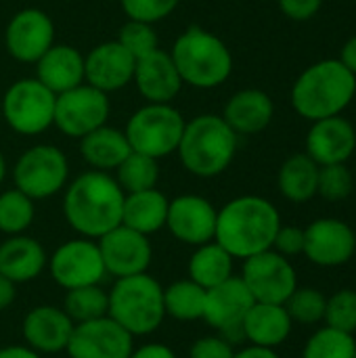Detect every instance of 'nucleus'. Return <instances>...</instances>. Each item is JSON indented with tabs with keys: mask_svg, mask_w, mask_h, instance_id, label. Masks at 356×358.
Masks as SVG:
<instances>
[{
	"mask_svg": "<svg viewBox=\"0 0 356 358\" xmlns=\"http://www.w3.org/2000/svg\"><path fill=\"white\" fill-rule=\"evenodd\" d=\"M277 2L281 13L292 21H308L323 6V0H277Z\"/></svg>",
	"mask_w": 356,
	"mask_h": 358,
	"instance_id": "nucleus-43",
	"label": "nucleus"
},
{
	"mask_svg": "<svg viewBox=\"0 0 356 358\" xmlns=\"http://www.w3.org/2000/svg\"><path fill=\"white\" fill-rule=\"evenodd\" d=\"M340 61L344 63V67L348 71H353L356 76V34L344 42V46L340 50Z\"/></svg>",
	"mask_w": 356,
	"mask_h": 358,
	"instance_id": "nucleus-45",
	"label": "nucleus"
},
{
	"mask_svg": "<svg viewBox=\"0 0 356 358\" xmlns=\"http://www.w3.org/2000/svg\"><path fill=\"white\" fill-rule=\"evenodd\" d=\"M15 296H17V285L0 275V310H6L15 302Z\"/></svg>",
	"mask_w": 356,
	"mask_h": 358,
	"instance_id": "nucleus-47",
	"label": "nucleus"
},
{
	"mask_svg": "<svg viewBox=\"0 0 356 358\" xmlns=\"http://www.w3.org/2000/svg\"><path fill=\"white\" fill-rule=\"evenodd\" d=\"M61 308L67 313V317L73 321V325L94 321V319L107 317L109 296L101 285H86V287L67 289Z\"/></svg>",
	"mask_w": 356,
	"mask_h": 358,
	"instance_id": "nucleus-33",
	"label": "nucleus"
},
{
	"mask_svg": "<svg viewBox=\"0 0 356 358\" xmlns=\"http://www.w3.org/2000/svg\"><path fill=\"white\" fill-rule=\"evenodd\" d=\"M327 298L321 289L315 287H296V292L287 298L285 308L294 323L300 325H317L325 317Z\"/></svg>",
	"mask_w": 356,
	"mask_h": 358,
	"instance_id": "nucleus-36",
	"label": "nucleus"
},
{
	"mask_svg": "<svg viewBox=\"0 0 356 358\" xmlns=\"http://www.w3.org/2000/svg\"><path fill=\"white\" fill-rule=\"evenodd\" d=\"M170 199L157 187L136 193H126L122 208V224L147 237L166 229Z\"/></svg>",
	"mask_w": 356,
	"mask_h": 358,
	"instance_id": "nucleus-27",
	"label": "nucleus"
},
{
	"mask_svg": "<svg viewBox=\"0 0 356 358\" xmlns=\"http://www.w3.org/2000/svg\"><path fill=\"white\" fill-rule=\"evenodd\" d=\"M107 275L122 279L147 273L153 260V245L147 235L124 224L97 239Z\"/></svg>",
	"mask_w": 356,
	"mask_h": 358,
	"instance_id": "nucleus-14",
	"label": "nucleus"
},
{
	"mask_svg": "<svg viewBox=\"0 0 356 358\" xmlns=\"http://www.w3.org/2000/svg\"><path fill=\"white\" fill-rule=\"evenodd\" d=\"M279 227L281 216L273 201L260 195H241L218 210L214 241L235 260H245L271 250Z\"/></svg>",
	"mask_w": 356,
	"mask_h": 358,
	"instance_id": "nucleus-2",
	"label": "nucleus"
},
{
	"mask_svg": "<svg viewBox=\"0 0 356 358\" xmlns=\"http://www.w3.org/2000/svg\"><path fill=\"white\" fill-rule=\"evenodd\" d=\"M275 103L260 88H243L237 90L225 105L222 120L231 126V130L239 134H258L273 122Z\"/></svg>",
	"mask_w": 356,
	"mask_h": 358,
	"instance_id": "nucleus-26",
	"label": "nucleus"
},
{
	"mask_svg": "<svg viewBox=\"0 0 356 358\" xmlns=\"http://www.w3.org/2000/svg\"><path fill=\"white\" fill-rule=\"evenodd\" d=\"M355 334L325 325L306 340L302 358H355Z\"/></svg>",
	"mask_w": 356,
	"mask_h": 358,
	"instance_id": "nucleus-35",
	"label": "nucleus"
},
{
	"mask_svg": "<svg viewBox=\"0 0 356 358\" xmlns=\"http://www.w3.org/2000/svg\"><path fill=\"white\" fill-rule=\"evenodd\" d=\"M0 122H2V111H0Z\"/></svg>",
	"mask_w": 356,
	"mask_h": 358,
	"instance_id": "nucleus-50",
	"label": "nucleus"
},
{
	"mask_svg": "<svg viewBox=\"0 0 356 358\" xmlns=\"http://www.w3.org/2000/svg\"><path fill=\"white\" fill-rule=\"evenodd\" d=\"M355 149L356 130L346 117L334 115L311 122L304 141V153L317 166L346 164L353 157Z\"/></svg>",
	"mask_w": 356,
	"mask_h": 358,
	"instance_id": "nucleus-20",
	"label": "nucleus"
},
{
	"mask_svg": "<svg viewBox=\"0 0 356 358\" xmlns=\"http://www.w3.org/2000/svg\"><path fill=\"white\" fill-rule=\"evenodd\" d=\"M48 264L44 245L29 235H10L0 243V275L15 285L38 279Z\"/></svg>",
	"mask_w": 356,
	"mask_h": 358,
	"instance_id": "nucleus-23",
	"label": "nucleus"
},
{
	"mask_svg": "<svg viewBox=\"0 0 356 358\" xmlns=\"http://www.w3.org/2000/svg\"><path fill=\"white\" fill-rule=\"evenodd\" d=\"M323 323L327 327L355 334L356 331V292L355 289H340L325 304Z\"/></svg>",
	"mask_w": 356,
	"mask_h": 358,
	"instance_id": "nucleus-39",
	"label": "nucleus"
},
{
	"mask_svg": "<svg viewBox=\"0 0 356 358\" xmlns=\"http://www.w3.org/2000/svg\"><path fill=\"white\" fill-rule=\"evenodd\" d=\"M107 296V317H111L132 338L151 336L166 319L164 287L149 273L115 279Z\"/></svg>",
	"mask_w": 356,
	"mask_h": 358,
	"instance_id": "nucleus-6",
	"label": "nucleus"
},
{
	"mask_svg": "<svg viewBox=\"0 0 356 358\" xmlns=\"http://www.w3.org/2000/svg\"><path fill=\"white\" fill-rule=\"evenodd\" d=\"M0 358H42V355H38L36 350H31L29 346H19V344H13V346H2L0 348Z\"/></svg>",
	"mask_w": 356,
	"mask_h": 358,
	"instance_id": "nucleus-46",
	"label": "nucleus"
},
{
	"mask_svg": "<svg viewBox=\"0 0 356 358\" xmlns=\"http://www.w3.org/2000/svg\"><path fill=\"white\" fill-rule=\"evenodd\" d=\"M134 338L111 317L78 323L65 348L69 358H128Z\"/></svg>",
	"mask_w": 356,
	"mask_h": 358,
	"instance_id": "nucleus-16",
	"label": "nucleus"
},
{
	"mask_svg": "<svg viewBox=\"0 0 356 358\" xmlns=\"http://www.w3.org/2000/svg\"><path fill=\"white\" fill-rule=\"evenodd\" d=\"M235 348L229 340L218 336H204L193 342L189 358H233Z\"/></svg>",
	"mask_w": 356,
	"mask_h": 358,
	"instance_id": "nucleus-42",
	"label": "nucleus"
},
{
	"mask_svg": "<svg viewBox=\"0 0 356 358\" xmlns=\"http://www.w3.org/2000/svg\"><path fill=\"white\" fill-rule=\"evenodd\" d=\"M69 182L67 155L55 145H34L25 149L13 166V185L34 201L61 193Z\"/></svg>",
	"mask_w": 356,
	"mask_h": 358,
	"instance_id": "nucleus-9",
	"label": "nucleus"
},
{
	"mask_svg": "<svg viewBox=\"0 0 356 358\" xmlns=\"http://www.w3.org/2000/svg\"><path fill=\"white\" fill-rule=\"evenodd\" d=\"M183 84L197 90H212L225 84L233 73V55L229 46L212 31L191 25L168 50Z\"/></svg>",
	"mask_w": 356,
	"mask_h": 358,
	"instance_id": "nucleus-5",
	"label": "nucleus"
},
{
	"mask_svg": "<svg viewBox=\"0 0 356 358\" xmlns=\"http://www.w3.org/2000/svg\"><path fill=\"white\" fill-rule=\"evenodd\" d=\"M252 306L254 298L250 289L241 277L233 275L231 279L206 292L204 321L233 344L235 340H243L241 323Z\"/></svg>",
	"mask_w": 356,
	"mask_h": 358,
	"instance_id": "nucleus-13",
	"label": "nucleus"
},
{
	"mask_svg": "<svg viewBox=\"0 0 356 358\" xmlns=\"http://www.w3.org/2000/svg\"><path fill=\"white\" fill-rule=\"evenodd\" d=\"M294 321L285 308V304H266V302H254V306L248 310L241 334L243 340L250 346L271 348L277 350L281 344L287 342L292 336Z\"/></svg>",
	"mask_w": 356,
	"mask_h": 358,
	"instance_id": "nucleus-24",
	"label": "nucleus"
},
{
	"mask_svg": "<svg viewBox=\"0 0 356 358\" xmlns=\"http://www.w3.org/2000/svg\"><path fill=\"white\" fill-rule=\"evenodd\" d=\"M55 44V23L40 8L17 10L4 29L6 52L19 63H36Z\"/></svg>",
	"mask_w": 356,
	"mask_h": 358,
	"instance_id": "nucleus-15",
	"label": "nucleus"
},
{
	"mask_svg": "<svg viewBox=\"0 0 356 358\" xmlns=\"http://www.w3.org/2000/svg\"><path fill=\"white\" fill-rule=\"evenodd\" d=\"M355 358H356V350H355Z\"/></svg>",
	"mask_w": 356,
	"mask_h": 358,
	"instance_id": "nucleus-51",
	"label": "nucleus"
},
{
	"mask_svg": "<svg viewBox=\"0 0 356 358\" xmlns=\"http://www.w3.org/2000/svg\"><path fill=\"white\" fill-rule=\"evenodd\" d=\"M216 216L218 210L210 199L195 193H185L170 199L166 229L176 241L197 248L214 241Z\"/></svg>",
	"mask_w": 356,
	"mask_h": 358,
	"instance_id": "nucleus-17",
	"label": "nucleus"
},
{
	"mask_svg": "<svg viewBox=\"0 0 356 358\" xmlns=\"http://www.w3.org/2000/svg\"><path fill=\"white\" fill-rule=\"evenodd\" d=\"M356 235L340 218H319L304 229V256L323 268H336L353 260Z\"/></svg>",
	"mask_w": 356,
	"mask_h": 358,
	"instance_id": "nucleus-18",
	"label": "nucleus"
},
{
	"mask_svg": "<svg viewBox=\"0 0 356 358\" xmlns=\"http://www.w3.org/2000/svg\"><path fill=\"white\" fill-rule=\"evenodd\" d=\"M237 134L216 113H201L185 124L176 155L180 166L197 178L220 176L237 155Z\"/></svg>",
	"mask_w": 356,
	"mask_h": 358,
	"instance_id": "nucleus-4",
	"label": "nucleus"
},
{
	"mask_svg": "<svg viewBox=\"0 0 356 358\" xmlns=\"http://www.w3.org/2000/svg\"><path fill=\"white\" fill-rule=\"evenodd\" d=\"M233 358H281L271 348H260V346H245L241 350H235Z\"/></svg>",
	"mask_w": 356,
	"mask_h": 358,
	"instance_id": "nucleus-48",
	"label": "nucleus"
},
{
	"mask_svg": "<svg viewBox=\"0 0 356 358\" xmlns=\"http://www.w3.org/2000/svg\"><path fill=\"white\" fill-rule=\"evenodd\" d=\"M239 277L250 289L254 302L285 304L298 287V273L292 260L275 250L245 258Z\"/></svg>",
	"mask_w": 356,
	"mask_h": 358,
	"instance_id": "nucleus-12",
	"label": "nucleus"
},
{
	"mask_svg": "<svg viewBox=\"0 0 356 358\" xmlns=\"http://www.w3.org/2000/svg\"><path fill=\"white\" fill-rule=\"evenodd\" d=\"M185 124V115L172 103H147L128 117L124 134L132 151L159 162L176 153Z\"/></svg>",
	"mask_w": 356,
	"mask_h": 358,
	"instance_id": "nucleus-7",
	"label": "nucleus"
},
{
	"mask_svg": "<svg viewBox=\"0 0 356 358\" xmlns=\"http://www.w3.org/2000/svg\"><path fill=\"white\" fill-rule=\"evenodd\" d=\"M355 180L353 172L348 170L346 164H329V166H319V185H317V195L323 197L325 201H344L353 193Z\"/></svg>",
	"mask_w": 356,
	"mask_h": 358,
	"instance_id": "nucleus-38",
	"label": "nucleus"
},
{
	"mask_svg": "<svg viewBox=\"0 0 356 358\" xmlns=\"http://www.w3.org/2000/svg\"><path fill=\"white\" fill-rule=\"evenodd\" d=\"M55 101L57 94L38 78H21L13 82L0 99L2 120L17 134H42L55 122Z\"/></svg>",
	"mask_w": 356,
	"mask_h": 358,
	"instance_id": "nucleus-8",
	"label": "nucleus"
},
{
	"mask_svg": "<svg viewBox=\"0 0 356 358\" xmlns=\"http://www.w3.org/2000/svg\"><path fill=\"white\" fill-rule=\"evenodd\" d=\"M46 268L52 281L65 292L86 285H101L107 277L99 243L88 237L63 241L48 258Z\"/></svg>",
	"mask_w": 356,
	"mask_h": 358,
	"instance_id": "nucleus-11",
	"label": "nucleus"
},
{
	"mask_svg": "<svg viewBox=\"0 0 356 358\" xmlns=\"http://www.w3.org/2000/svg\"><path fill=\"white\" fill-rule=\"evenodd\" d=\"M34 65V78H38L55 94L84 84V55L76 46L55 42Z\"/></svg>",
	"mask_w": 356,
	"mask_h": 358,
	"instance_id": "nucleus-25",
	"label": "nucleus"
},
{
	"mask_svg": "<svg viewBox=\"0 0 356 358\" xmlns=\"http://www.w3.org/2000/svg\"><path fill=\"white\" fill-rule=\"evenodd\" d=\"M355 96L356 76L340 59H323L308 65L292 86V107L308 122L342 115Z\"/></svg>",
	"mask_w": 356,
	"mask_h": 358,
	"instance_id": "nucleus-3",
	"label": "nucleus"
},
{
	"mask_svg": "<svg viewBox=\"0 0 356 358\" xmlns=\"http://www.w3.org/2000/svg\"><path fill=\"white\" fill-rule=\"evenodd\" d=\"M126 193L111 172L86 170L63 189L65 222L88 239H101L105 233L122 224V208Z\"/></svg>",
	"mask_w": 356,
	"mask_h": 358,
	"instance_id": "nucleus-1",
	"label": "nucleus"
},
{
	"mask_svg": "<svg viewBox=\"0 0 356 358\" xmlns=\"http://www.w3.org/2000/svg\"><path fill=\"white\" fill-rule=\"evenodd\" d=\"M178 4L180 0H120V6L128 19L145 21L151 25L170 17Z\"/></svg>",
	"mask_w": 356,
	"mask_h": 358,
	"instance_id": "nucleus-40",
	"label": "nucleus"
},
{
	"mask_svg": "<svg viewBox=\"0 0 356 358\" xmlns=\"http://www.w3.org/2000/svg\"><path fill=\"white\" fill-rule=\"evenodd\" d=\"M204 306H206V289L195 281H191L189 277L164 287V310L166 317L174 321L180 323L201 321Z\"/></svg>",
	"mask_w": 356,
	"mask_h": 358,
	"instance_id": "nucleus-31",
	"label": "nucleus"
},
{
	"mask_svg": "<svg viewBox=\"0 0 356 358\" xmlns=\"http://www.w3.org/2000/svg\"><path fill=\"white\" fill-rule=\"evenodd\" d=\"M271 250H275L277 254H281L285 258L304 254V229L294 227V224H281L273 239Z\"/></svg>",
	"mask_w": 356,
	"mask_h": 358,
	"instance_id": "nucleus-41",
	"label": "nucleus"
},
{
	"mask_svg": "<svg viewBox=\"0 0 356 358\" xmlns=\"http://www.w3.org/2000/svg\"><path fill=\"white\" fill-rule=\"evenodd\" d=\"M136 59L118 42L107 40L84 55V82L109 94L132 84Z\"/></svg>",
	"mask_w": 356,
	"mask_h": 358,
	"instance_id": "nucleus-19",
	"label": "nucleus"
},
{
	"mask_svg": "<svg viewBox=\"0 0 356 358\" xmlns=\"http://www.w3.org/2000/svg\"><path fill=\"white\" fill-rule=\"evenodd\" d=\"M132 84L147 103H172L185 86L170 52L162 48L136 61Z\"/></svg>",
	"mask_w": 356,
	"mask_h": 358,
	"instance_id": "nucleus-22",
	"label": "nucleus"
},
{
	"mask_svg": "<svg viewBox=\"0 0 356 358\" xmlns=\"http://www.w3.org/2000/svg\"><path fill=\"white\" fill-rule=\"evenodd\" d=\"M73 327V321L61 306L40 304L29 308L23 317L21 336L25 346H29L38 355H57L65 352Z\"/></svg>",
	"mask_w": 356,
	"mask_h": 358,
	"instance_id": "nucleus-21",
	"label": "nucleus"
},
{
	"mask_svg": "<svg viewBox=\"0 0 356 358\" xmlns=\"http://www.w3.org/2000/svg\"><path fill=\"white\" fill-rule=\"evenodd\" d=\"M128 358H178L176 352L162 344V342H151V344H143V346H134Z\"/></svg>",
	"mask_w": 356,
	"mask_h": 358,
	"instance_id": "nucleus-44",
	"label": "nucleus"
},
{
	"mask_svg": "<svg viewBox=\"0 0 356 358\" xmlns=\"http://www.w3.org/2000/svg\"><path fill=\"white\" fill-rule=\"evenodd\" d=\"M4 178H6V159H4V155L0 151V185H2Z\"/></svg>",
	"mask_w": 356,
	"mask_h": 358,
	"instance_id": "nucleus-49",
	"label": "nucleus"
},
{
	"mask_svg": "<svg viewBox=\"0 0 356 358\" xmlns=\"http://www.w3.org/2000/svg\"><path fill=\"white\" fill-rule=\"evenodd\" d=\"M233 271H235V258L216 241L197 245L187 264L189 279L201 285L206 292L231 279Z\"/></svg>",
	"mask_w": 356,
	"mask_h": 358,
	"instance_id": "nucleus-30",
	"label": "nucleus"
},
{
	"mask_svg": "<svg viewBox=\"0 0 356 358\" xmlns=\"http://www.w3.org/2000/svg\"><path fill=\"white\" fill-rule=\"evenodd\" d=\"M109 113H111L109 94L84 82L67 92L57 94L52 126L61 134L80 141L92 130L105 126Z\"/></svg>",
	"mask_w": 356,
	"mask_h": 358,
	"instance_id": "nucleus-10",
	"label": "nucleus"
},
{
	"mask_svg": "<svg viewBox=\"0 0 356 358\" xmlns=\"http://www.w3.org/2000/svg\"><path fill=\"white\" fill-rule=\"evenodd\" d=\"M317 185H319V166L306 153L290 155L281 164L277 174V187L287 201L292 203L311 201L313 197H317Z\"/></svg>",
	"mask_w": 356,
	"mask_h": 358,
	"instance_id": "nucleus-29",
	"label": "nucleus"
},
{
	"mask_svg": "<svg viewBox=\"0 0 356 358\" xmlns=\"http://www.w3.org/2000/svg\"><path fill=\"white\" fill-rule=\"evenodd\" d=\"M130 151L132 149L124 130L109 124L80 138V155L90 166V170L113 172L128 157Z\"/></svg>",
	"mask_w": 356,
	"mask_h": 358,
	"instance_id": "nucleus-28",
	"label": "nucleus"
},
{
	"mask_svg": "<svg viewBox=\"0 0 356 358\" xmlns=\"http://www.w3.org/2000/svg\"><path fill=\"white\" fill-rule=\"evenodd\" d=\"M136 61L143 59L145 55L153 52L155 48H159V38H157V31H155V25L151 23H145V21H132L128 19L120 31H118V38H115Z\"/></svg>",
	"mask_w": 356,
	"mask_h": 358,
	"instance_id": "nucleus-37",
	"label": "nucleus"
},
{
	"mask_svg": "<svg viewBox=\"0 0 356 358\" xmlns=\"http://www.w3.org/2000/svg\"><path fill=\"white\" fill-rule=\"evenodd\" d=\"M113 176L124 193L155 189L159 180V164L149 155L130 151L128 157L113 170Z\"/></svg>",
	"mask_w": 356,
	"mask_h": 358,
	"instance_id": "nucleus-32",
	"label": "nucleus"
},
{
	"mask_svg": "<svg viewBox=\"0 0 356 358\" xmlns=\"http://www.w3.org/2000/svg\"><path fill=\"white\" fill-rule=\"evenodd\" d=\"M36 218V201L19 189H6L0 193V233L23 235Z\"/></svg>",
	"mask_w": 356,
	"mask_h": 358,
	"instance_id": "nucleus-34",
	"label": "nucleus"
}]
</instances>
